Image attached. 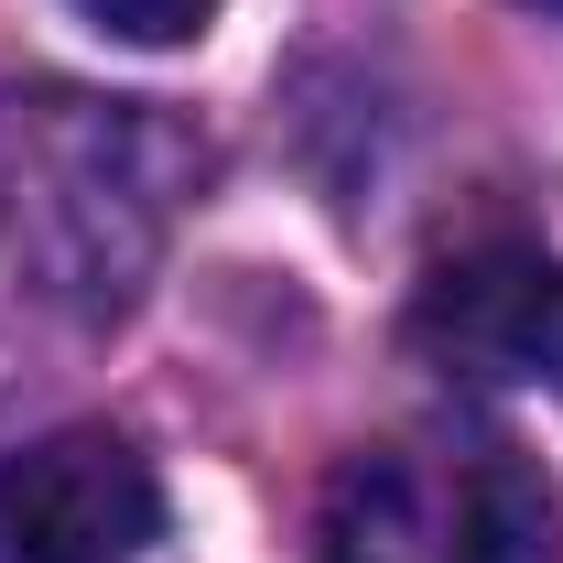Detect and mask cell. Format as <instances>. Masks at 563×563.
I'll list each match as a JSON object with an SVG mask.
<instances>
[{
	"label": "cell",
	"instance_id": "cell-1",
	"mask_svg": "<svg viewBox=\"0 0 563 563\" xmlns=\"http://www.w3.org/2000/svg\"><path fill=\"white\" fill-rule=\"evenodd\" d=\"M314 563H563V488L509 433H401L336 466Z\"/></svg>",
	"mask_w": 563,
	"mask_h": 563
},
{
	"label": "cell",
	"instance_id": "cell-2",
	"mask_svg": "<svg viewBox=\"0 0 563 563\" xmlns=\"http://www.w3.org/2000/svg\"><path fill=\"white\" fill-rule=\"evenodd\" d=\"M152 531L163 477L109 422H66L0 455V563H141Z\"/></svg>",
	"mask_w": 563,
	"mask_h": 563
},
{
	"label": "cell",
	"instance_id": "cell-3",
	"mask_svg": "<svg viewBox=\"0 0 563 563\" xmlns=\"http://www.w3.org/2000/svg\"><path fill=\"white\" fill-rule=\"evenodd\" d=\"M422 336L455 357V368L553 379V390H563V272H553V261H466V272L433 282Z\"/></svg>",
	"mask_w": 563,
	"mask_h": 563
},
{
	"label": "cell",
	"instance_id": "cell-4",
	"mask_svg": "<svg viewBox=\"0 0 563 563\" xmlns=\"http://www.w3.org/2000/svg\"><path fill=\"white\" fill-rule=\"evenodd\" d=\"M109 44H196L217 22V0H76Z\"/></svg>",
	"mask_w": 563,
	"mask_h": 563
},
{
	"label": "cell",
	"instance_id": "cell-5",
	"mask_svg": "<svg viewBox=\"0 0 563 563\" xmlns=\"http://www.w3.org/2000/svg\"><path fill=\"white\" fill-rule=\"evenodd\" d=\"M542 11H563V0H542Z\"/></svg>",
	"mask_w": 563,
	"mask_h": 563
}]
</instances>
